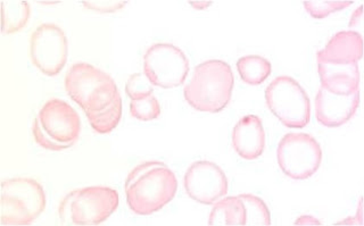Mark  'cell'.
Returning a JSON list of instances; mask_svg holds the SVG:
<instances>
[{"instance_id":"6da1fadb","label":"cell","mask_w":364,"mask_h":226,"mask_svg":"<svg viewBox=\"0 0 364 226\" xmlns=\"http://www.w3.org/2000/svg\"><path fill=\"white\" fill-rule=\"evenodd\" d=\"M65 89L97 133L107 134L119 125L122 98L109 74L87 63H77L66 73Z\"/></svg>"},{"instance_id":"7a4b0ae2","label":"cell","mask_w":364,"mask_h":226,"mask_svg":"<svg viewBox=\"0 0 364 226\" xmlns=\"http://www.w3.org/2000/svg\"><path fill=\"white\" fill-rule=\"evenodd\" d=\"M178 190L176 174L162 161H145L131 171L124 184L127 203L134 214L151 215L173 200Z\"/></svg>"},{"instance_id":"3957f363","label":"cell","mask_w":364,"mask_h":226,"mask_svg":"<svg viewBox=\"0 0 364 226\" xmlns=\"http://www.w3.org/2000/svg\"><path fill=\"white\" fill-rule=\"evenodd\" d=\"M363 54V38L355 31H341L316 53L321 85L347 91H360L358 62Z\"/></svg>"},{"instance_id":"277c9868","label":"cell","mask_w":364,"mask_h":226,"mask_svg":"<svg viewBox=\"0 0 364 226\" xmlns=\"http://www.w3.org/2000/svg\"><path fill=\"white\" fill-rule=\"evenodd\" d=\"M233 83L232 70L228 63L206 60L195 68L183 95L188 104L197 111L219 113L230 102Z\"/></svg>"},{"instance_id":"5b68a950","label":"cell","mask_w":364,"mask_h":226,"mask_svg":"<svg viewBox=\"0 0 364 226\" xmlns=\"http://www.w3.org/2000/svg\"><path fill=\"white\" fill-rule=\"evenodd\" d=\"M81 121L77 111L64 100L46 102L32 125V134L38 146L49 151H62L77 144Z\"/></svg>"},{"instance_id":"8992f818","label":"cell","mask_w":364,"mask_h":226,"mask_svg":"<svg viewBox=\"0 0 364 226\" xmlns=\"http://www.w3.org/2000/svg\"><path fill=\"white\" fill-rule=\"evenodd\" d=\"M119 205L117 190L87 187L74 190L60 200L58 216L62 225H100L111 217Z\"/></svg>"},{"instance_id":"52a82bcc","label":"cell","mask_w":364,"mask_h":226,"mask_svg":"<svg viewBox=\"0 0 364 226\" xmlns=\"http://www.w3.org/2000/svg\"><path fill=\"white\" fill-rule=\"evenodd\" d=\"M47 197L39 182L13 178L1 183V224L31 225L46 210Z\"/></svg>"},{"instance_id":"ba28073f","label":"cell","mask_w":364,"mask_h":226,"mask_svg":"<svg viewBox=\"0 0 364 226\" xmlns=\"http://www.w3.org/2000/svg\"><path fill=\"white\" fill-rule=\"evenodd\" d=\"M267 107L290 129H303L311 122V102L293 77H276L265 90Z\"/></svg>"},{"instance_id":"9c48e42d","label":"cell","mask_w":364,"mask_h":226,"mask_svg":"<svg viewBox=\"0 0 364 226\" xmlns=\"http://www.w3.org/2000/svg\"><path fill=\"white\" fill-rule=\"evenodd\" d=\"M278 164L293 180H306L318 172L321 165L320 144L306 133H288L279 142Z\"/></svg>"},{"instance_id":"30bf717a","label":"cell","mask_w":364,"mask_h":226,"mask_svg":"<svg viewBox=\"0 0 364 226\" xmlns=\"http://www.w3.org/2000/svg\"><path fill=\"white\" fill-rule=\"evenodd\" d=\"M189 60L181 49L171 43H155L144 56V74L155 87L178 88L185 82Z\"/></svg>"},{"instance_id":"8fae6325","label":"cell","mask_w":364,"mask_h":226,"mask_svg":"<svg viewBox=\"0 0 364 226\" xmlns=\"http://www.w3.org/2000/svg\"><path fill=\"white\" fill-rule=\"evenodd\" d=\"M68 43L65 32L54 23L38 26L30 39L31 62L47 77H56L68 62Z\"/></svg>"},{"instance_id":"7c38bea8","label":"cell","mask_w":364,"mask_h":226,"mask_svg":"<svg viewBox=\"0 0 364 226\" xmlns=\"http://www.w3.org/2000/svg\"><path fill=\"white\" fill-rule=\"evenodd\" d=\"M183 183L187 195L203 205L215 204L227 195L229 190L225 173L208 161L193 163L186 172Z\"/></svg>"},{"instance_id":"4fadbf2b","label":"cell","mask_w":364,"mask_h":226,"mask_svg":"<svg viewBox=\"0 0 364 226\" xmlns=\"http://www.w3.org/2000/svg\"><path fill=\"white\" fill-rule=\"evenodd\" d=\"M360 91H346L321 85L316 97V121L323 127L344 125L358 112Z\"/></svg>"},{"instance_id":"5bb4252c","label":"cell","mask_w":364,"mask_h":226,"mask_svg":"<svg viewBox=\"0 0 364 226\" xmlns=\"http://www.w3.org/2000/svg\"><path fill=\"white\" fill-rule=\"evenodd\" d=\"M232 146L242 159L259 158L265 149V131L259 117L244 116L233 127Z\"/></svg>"},{"instance_id":"9a60e30c","label":"cell","mask_w":364,"mask_h":226,"mask_svg":"<svg viewBox=\"0 0 364 226\" xmlns=\"http://www.w3.org/2000/svg\"><path fill=\"white\" fill-rule=\"evenodd\" d=\"M208 225H246L242 201L236 197H223L216 201L208 217Z\"/></svg>"},{"instance_id":"2e32d148","label":"cell","mask_w":364,"mask_h":226,"mask_svg":"<svg viewBox=\"0 0 364 226\" xmlns=\"http://www.w3.org/2000/svg\"><path fill=\"white\" fill-rule=\"evenodd\" d=\"M31 16V7L28 1L9 0L1 1V20L4 34L20 32L28 24Z\"/></svg>"},{"instance_id":"e0dca14e","label":"cell","mask_w":364,"mask_h":226,"mask_svg":"<svg viewBox=\"0 0 364 226\" xmlns=\"http://www.w3.org/2000/svg\"><path fill=\"white\" fill-rule=\"evenodd\" d=\"M237 70L242 82L256 87L262 85L269 77L272 71V65L264 57L250 55L239 58Z\"/></svg>"},{"instance_id":"ac0fdd59","label":"cell","mask_w":364,"mask_h":226,"mask_svg":"<svg viewBox=\"0 0 364 226\" xmlns=\"http://www.w3.org/2000/svg\"><path fill=\"white\" fill-rule=\"evenodd\" d=\"M238 197L245 206L246 225H271L270 212L267 210L264 201L259 198L257 195H250V193H242Z\"/></svg>"},{"instance_id":"d6986e66","label":"cell","mask_w":364,"mask_h":226,"mask_svg":"<svg viewBox=\"0 0 364 226\" xmlns=\"http://www.w3.org/2000/svg\"><path fill=\"white\" fill-rule=\"evenodd\" d=\"M130 114L134 119L142 122L153 121L161 115V106L156 97L151 94L142 95L131 100Z\"/></svg>"},{"instance_id":"ffe728a7","label":"cell","mask_w":364,"mask_h":226,"mask_svg":"<svg viewBox=\"0 0 364 226\" xmlns=\"http://www.w3.org/2000/svg\"><path fill=\"white\" fill-rule=\"evenodd\" d=\"M353 1H304L307 13L314 18H324L335 11H343L352 5Z\"/></svg>"},{"instance_id":"44dd1931","label":"cell","mask_w":364,"mask_h":226,"mask_svg":"<svg viewBox=\"0 0 364 226\" xmlns=\"http://www.w3.org/2000/svg\"><path fill=\"white\" fill-rule=\"evenodd\" d=\"M151 83L148 81L147 77H142L140 73H134L129 77L125 85V92L130 97V99H134L136 97L142 95L151 94L153 87Z\"/></svg>"},{"instance_id":"7402d4cb","label":"cell","mask_w":364,"mask_h":226,"mask_svg":"<svg viewBox=\"0 0 364 226\" xmlns=\"http://www.w3.org/2000/svg\"><path fill=\"white\" fill-rule=\"evenodd\" d=\"M127 1H109V0H102V1H82V5L85 9H92V11H100V13H114L123 9L127 5Z\"/></svg>"},{"instance_id":"603a6c76","label":"cell","mask_w":364,"mask_h":226,"mask_svg":"<svg viewBox=\"0 0 364 226\" xmlns=\"http://www.w3.org/2000/svg\"><path fill=\"white\" fill-rule=\"evenodd\" d=\"M295 224L296 225H321L322 223L312 216H301Z\"/></svg>"},{"instance_id":"cb8c5ba5","label":"cell","mask_w":364,"mask_h":226,"mask_svg":"<svg viewBox=\"0 0 364 226\" xmlns=\"http://www.w3.org/2000/svg\"><path fill=\"white\" fill-rule=\"evenodd\" d=\"M362 18V6H360L354 13H353L352 18H350V28H355L360 23Z\"/></svg>"},{"instance_id":"d4e9b609","label":"cell","mask_w":364,"mask_h":226,"mask_svg":"<svg viewBox=\"0 0 364 226\" xmlns=\"http://www.w3.org/2000/svg\"><path fill=\"white\" fill-rule=\"evenodd\" d=\"M189 4L193 6V9H208V6L212 5L210 1H191Z\"/></svg>"}]
</instances>
